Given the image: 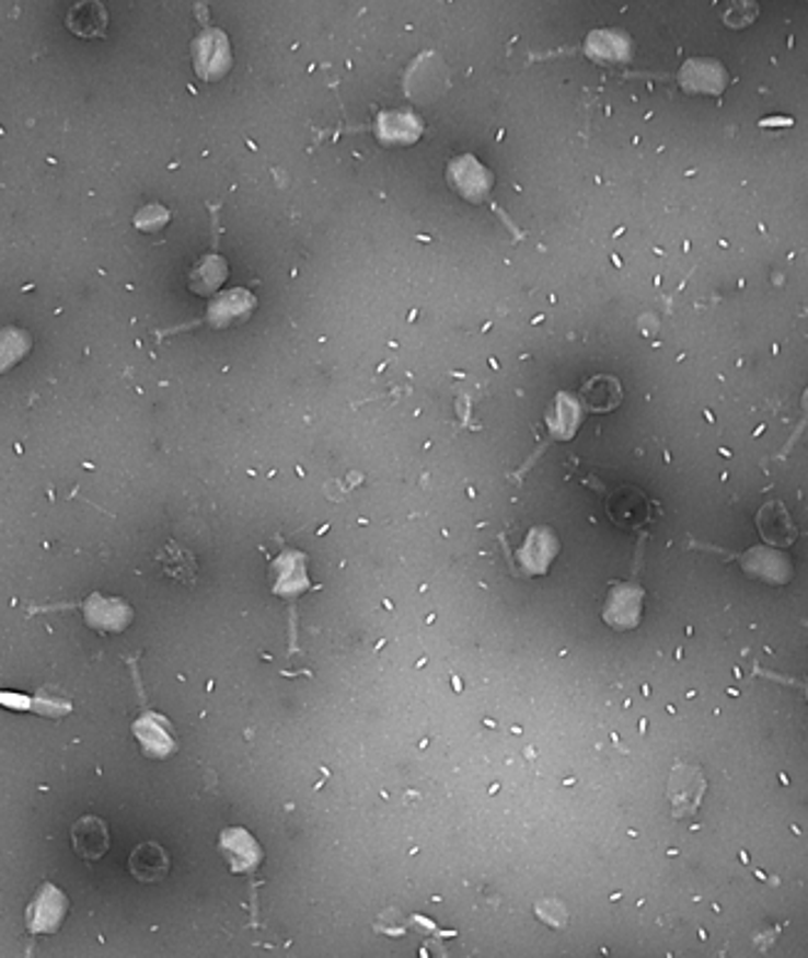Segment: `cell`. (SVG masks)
I'll use <instances>...</instances> for the list:
<instances>
[{"mask_svg": "<svg viewBox=\"0 0 808 958\" xmlns=\"http://www.w3.org/2000/svg\"><path fill=\"white\" fill-rule=\"evenodd\" d=\"M605 513L621 531H640L656 518L658 507L650 498L633 486H621L605 501Z\"/></svg>", "mask_w": 808, "mask_h": 958, "instance_id": "1", "label": "cell"}, {"mask_svg": "<svg viewBox=\"0 0 808 958\" xmlns=\"http://www.w3.org/2000/svg\"><path fill=\"white\" fill-rule=\"evenodd\" d=\"M705 790H707L705 773H702L697 765L678 763L668 778V800H670L672 816L678 820L695 816L702 805V798H705Z\"/></svg>", "mask_w": 808, "mask_h": 958, "instance_id": "2", "label": "cell"}, {"mask_svg": "<svg viewBox=\"0 0 808 958\" xmlns=\"http://www.w3.org/2000/svg\"><path fill=\"white\" fill-rule=\"evenodd\" d=\"M191 53H194L196 75L204 82L223 80L230 72V65H233V53H230L228 35L223 31H216V27L200 33L194 41Z\"/></svg>", "mask_w": 808, "mask_h": 958, "instance_id": "3", "label": "cell"}, {"mask_svg": "<svg viewBox=\"0 0 808 958\" xmlns=\"http://www.w3.org/2000/svg\"><path fill=\"white\" fill-rule=\"evenodd\" d=\"M67 897L53 881H43L35 899L27 906L25 926L31 934H55L67 916Z\"/></svg>", "mask_w": 808, "mask_h": 958, "instance_id": "4", "label": "cell"}, {"mask_svg": "<svg viewBox=\"0 0 808 958\" xmlns=\"http://www.w3.org/2000/svg\"><path fill=\"white\" fill-rule=\"evenodd\" d=\"M646 592L633 582H615L603 605V621L615 631L636 629Z\"/></svg>", "mask_w": 808, "mask_h": 958, "instance_id": "5", "label": "cell"}, {"mask_svg": "<svg viewBox=\"0 0 808 958\" xmlns=\"http://www.w3.org/2000/svg\"><path fill=\"white\" fill-rule=\"evenodd\" d=\"M448 181L470 204H483L493 191V174L473 155H463L448 164Z\"/></svg>", "mask_w": 808, "mask_h": 958, "instance_id": "6", "label": "cell"}, {"mask_svg": "<svg viewBox=\"0 0 808 958\" xmlns=\"http://www.w3.org/2000/svg\"><path fill=\"white\" fill-rule=\"evenodd\" d=\"M680 88L688 94H719L727 88V70L723 62L712 60V57H692L678 75Z\"/></svg>", "mask_w": 808, "mask_h": 958, "instance_id": "7", "label": "cell"}, {"mask_svg": "<svg viewBox=\"0 0 808 958\" xmlns=\"http://www.w3.org/2000/svg\"><path fill=\"white\" fill-rule=\"evenodd\" d=\"M218 847L223 852L230 869H233V875L255 871L259 862H263V847H259V842L245 828H228L220 832Z\"/></svg>", "mask_w": 808, "mask_h": 958, "instance_id": "8", "label": "cell"}, {"mask_svg": "<svg viewBox=\"0 0 808 958\" xmlns=\"http://www.w3.org/2000/svg\"><path fill=\"white\" fill-rule=\"evenodd\" d=\"M82 609H84L86 625L100 629V631H112V635L127 629L131 617H134V612L127 602L117 600V597L100 595V592H94V595L86 597Z\"/></svg>", "mask_w": 808, "mask_h": 958, "instance_id": "9", "label": "cell"}, {"mask_svg": "<svg viewBox=\"0 0 808 958\" xmlns=\"http://www.w3.org/2000/svg\"><path fill=\"white\" fill-rule=\"evenodd\" d=\"M65 25L82 41H102V37H107L109 11L102 0H80L67 11Z\"/></svg>", "mask_w": 808, "mask_h": 958, "instance_id": "10", "label": "cell"}, {"mask_svg": "<svg viewBox=\"0 0 808 958\" xmlns=\"http://www.w3.org/2000/svg\"><path fill=\"white\" fill-rule=\"evenodd\" d=\"M72 847L84 862H100L109 852V828L97 816H84L72 825Z\"/></svg>", "mask_w": 808, "mask_h": 958, "instance_id": "11", "label": "cell"}, {"mask_svg": "<svg viewBox=\"0 0 808 958\" xmlns=\"http://www.w3.org/2000/svg\"><path fill=\"white\" fill-rule=\"evenodd\" d=\"M134 735H137V741L141 743V749L149 759H169L178 749L176 739H173L171 723L159 714L141 716L134 723Z\"/></svg>", "mask_w": 808, "mask_h": 958, "instance_id": "12", "label": "cell"}, {"mask_svg": "<svg viewBox=\"0 0 808 958\" xmlns=\"http://www.w3.org/2000/svg\"><path fill=\"white\" fill-rule=\"evenodd\" d=\"M556 552H559V540H556L554 531L534 528L527 535L524 548L517 552V560L529 578H536V574H546Z\"/></svg>", "mask_w": 808, "mask_h": 958, "instance_id": "13", "label": "cell"}, {"mask_svg": "<svg viewBox=\"0 0 808 958\" xmlns=\"http://www.w3.org/2000/svg\"><path fill=\"white\" fill-rule=\"evenodd\" d=\"M129 871L141 885H159L171 871L169 852L159 842H141L129 855Z\"/></svg>", "mask_w": 808, "mask_h": 958, "instance_id": "14", "label": "cell"}, {"mask_svg": "<svg viewBox=\"0 0 808 958\" xmlns=\"http://www.w3.org/2000/svg\"><path fill=\"white\" fill-rule=\"evenodd\" d=\"M586 55L596 65H623L633 57V41L621 31H593L586 37Z\"/></svg>", "mask_w": 808, "mask_h": 958, "instance_id": "15", "label": "cell"}, {"mask_svg": "<svg viewBox=\"0 0 808 958\" xmlns=\"http://www.w3.org/2000/svg\"><path fill=\"white\" fill-rule=\"evenodd\" d=\"M423 134V122L411 110L383 112L377 122V137L391 147H408Z\"/></svg>", "mask_w": 808, "mask_h": 958, "instance_id": "16", "label": "cell"}, {"mask_svg": "<svg viewBox=\"0 0 808 958\" xmlns=\"http://www.w3.org/2000/svg\"><path fill=\"white\" fill-rule=\"evenodd\" d=\"M579 401L581 407L593 411V414H605V411L619 409L623 401L621 381L611 375H596L581 387Z\"/></svg>", "mask_w": 808, "mask_h": 958, "instance_id": "17", "label": "cell"}, {"mask_svg": "<svg viewBox=\"0 0 808 958\" xmlns=\"http://www.w3.org/2000/svg\"><path fill=\"white\" fill-rule=\"evenodd\" d=\"M581 424V401L572 395H556L552 409L546 411V426H550L552 436L559 441L574 438L576 429Z\"/></svg>", "mask_w": 808, "mask_h": 958, "instance_id": "18", "label": "cell"}, {"mask_svg": "<svg viewBox=\"0 0 808 958\" xmlns=\"http://www.w3.org/2000/svg\"><path fill=\"white\" fill-rule=\"evenodd\" d=\"M31 350H33L31 332L15 328V324H8V328L0 330V375H5V372H11L15 364H21Z\"/></svg>", "mask_w": 808, "mask_h": 958, "instance_id": "19", "label": "cell"}, {"mask_svg": "<svg viewBox=\"0 0 808 958\" xmlns=\"http://www.w3.org/2000/svg\"><path fill=\"white\" fill-rule=\"evenodd\" d=\"M757 15H759L757 0H729L723 21L729 27H735V31H742V27L752 25L757 21Z\"/></svg>", "mask_w": 808, "mask_h": 958, "instance_id": "20", "label": "cell"}, {"mask_svg": "<svg viewBox=\"0 0 808 958\" xmlns=\"http://www.w3.org/2000/svg\"><path fill=\"white\" fill-rule=\"evenodd\" d=\"M169 218H171L169 208H163L161 204H149V206H143L137 216H134V226H137L139 231L153 233V231H161V228L169 224Z\"/></svg>", "mask_w": 808, "mask_h": 958, "instance_id": "21", "label": "cell"}, {"mask_svg": "<svg viewBox=\"0 0 808 958\" xmlns=\"http://www.w3.org/2000/svg\"><path fill=\"white\" fill-rule=\"evenodd\" d=\"M536 916L542 919L546 926H552V928H562L566 922H569L566 906L562 902H556V899H546V902H539L536 904Z\"/></svg>", "mask_w": 808, "mask_h": 958, "instance_id": "22", "label": "cell"}]
</instances>
